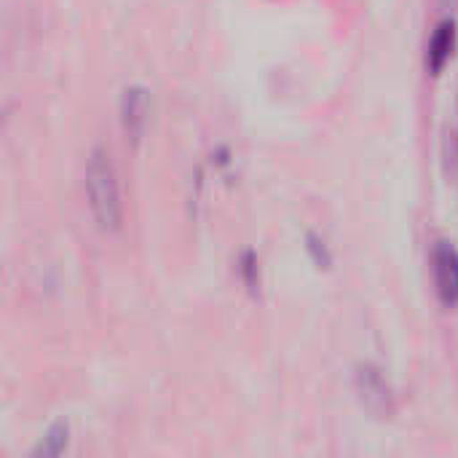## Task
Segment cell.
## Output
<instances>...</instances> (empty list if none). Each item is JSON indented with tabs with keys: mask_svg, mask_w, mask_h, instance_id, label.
<instances>
[{
	"mask_svg": "<svg viewBox=\"0 0 458 458\" xmlns=\"http://www.w3.org/2000/svg\"><path fill=\"white\" fill-rule=\"evenodd\" d=\"M67 437H70V432H67V424H54L48 432H46V437L40 440V445L32 451V456L35 458H54L59 456L64 448H67Z\"/></svg>",
	"mask_w": 458,
	"mask_h": 458,
	"instance_id": "cell-5",
	"label": "cell"
},
{
	"mask_svg": "<svg viewBox=\"0 0 458 458\" xmlns=\"http://www.w3.org/2000/svg\"><path fill=\"white\" fill-rule=\"evenodd\" d=\"M309 252L314 255V260H317L319 266H330V252H327L325 242H319L314 233H309Z\"/></svg>",
	"mask_w": 458,
	"mask_h": 458,
	"instance_id": "cell-7",
	"label": "cell"
},
{
	"mask_svg": "<svg viewBox=\"0 0 458 458\" xmlns=\"http://www.w3.org/2000/svg\"><path fill=\"white\" fill-rule=\"evenodd\" d=\"M458 43V30L454 19H445L437 24V30L432 32L429 40V51H427V67L432 75H443V70L448 67V62L454 59Z\"/></svg>",
	"mask_w": 458,
	"mask_h": 458,
	"instance_id": "cell-3",
	"label": "cell"
},
{
	"mask_svg": "<svg viewBox=\"0 0 458 458\" xmlns=\"http://www.w3.org/2000/svg\"><path fill=\"white\" fill-rule=\"evenodd\" d=\"M121 121H123L126 134L134 142H140V137L145 131V123H148V94H145V89L131 86V89L123 91V97H121Z\"/></svg>",
	"mask_w": 458,
	"mask_h": 458,
	"instance_id": "cell-4",
	"label": "cell"
},
{
	"mask_svg": "<svg viewBox=\"0 0 458 458\" xmlns=\"http://www.w3.org/2000/svg\"><path fill=\"white\" fill-rule=\"evenodd\" d=\"M435 287L445 306H458V250L451 242H437L432 252Z\"/></svg>",
	"mask_w": 458,
	"mask_h": 458,
	"instance_id": "cell-2",
	"label": "cell"
},
{
	"mask_svg": "<svg viewBox=\"0 0 458 458\" xmlns=\"http://www.w3.org/2000/svg\"><path fill=\"white\" fill-rule=\"evenodd\" d=\"M86 199L89 209L102 231H118L121 228V193L115 169L105 150H94L86 164Z\"/></svg>",
	"mask_w": 458,
	"mask_h": 458,
	"instance_id": "cell-1",
	"label": "cell"
},
{
	"mask_svg": "<svg viewBox=\"0 0 458 458\" xmlns=\"http://www.w3.org/2000/svg\"><path fill=\"white\" fill-rule=\"evenodd\" d=\"M242 274H244V282L250 284V290L258 287V258L252 252H244L242 258Z\"/></svg>",
	"mask_w": 458,
	"mask_h": 458,
	"instance_id": "cell-6",
	"label": "cell"
}]
</instances>
